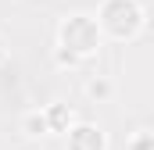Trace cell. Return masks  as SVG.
Here are the masks:
<instances>
[{
	"mask_svg": "<svg viewBox=\"0 0 154 150\" xmlns=\"http://www.w3.org/2000/svg\"><path fill=\"white\" fill-rule=\"evenodd\" d=\"M22 132H25V136H47L50 129H47L43 111H29V114H25V118H22Z\"/></svg>",
	"mask_w": 154,
	"mask_h": 150,
	"instance_id": "cell-5",
	"label": "cell"
},
{
	"mask_svg": "<svg viewBox=\"0 0 154 150\" xmlns=\"http://www.w3.org/2000/svg\"><path fill=\"white\" fill-rule=\"evenodd\" d=\"M57 46L68 50L79 61H86V57L97 54V46H100V29H97V22H93L90 14H68V18L61 22V29H57Z\"/></svg>",
	"mask_w": 154,
	"mask_h": 150,
	"instance_id": "cell-2",
	"label": "cell"
},
{
	"mask_svg": "<svg viewBox=\"0 0 154 150\" xmlns=\"http://www.w3.org/2000/svg\"><path fill=\"white\" fill-rule=\"evenodd\" d=\"M54 61H57L61 68H79V64H82L79 57H72V54H68V50H61V46H54Z\"/></svg>",
	"mask_w": 154,
	"mask_h": 150,
	"instance_id": "cell-7",
	"label": "cell"
},
{
	"mask_svg": "<svg viewBox=\"0 0 154 150\" xmlns=\"http://www.w3.org/2000/svg\"><path fill=\"white\" fill-rule=\"evenodd\" d=\"M68 150H108V140L97 125L79 122V125L68 129Z\"/></svg>",
	"mask_w": 154,
	"mask_h": 150,
	"instance_id": "cell-3",
	"label": "cell"
},
{
	"mask_svg": "<svg viewBox=\"0 0 154 150\" xmlns=\"http://www.w3.org/2000/svg\"><path fill=\"white\" fill-rule=\"evenodd\" d=\"M43 118H47V129H50V132H68L75 114H72L68 104H47V107H43Z\"/></svg>",
	"mask_w": 154,
	"mask_h": 150,
	"instance_id": "cell-4",
	"label": "cell"
},
{
	"mask_svg": "<svg viewBox=\"0 0 154 150\" xmlns=\"http://www.w3.org/2000/svg\"><path fill=\"white\" fill-rule=\"evenodd\" d=\"M129 150H154V136L147 132V129H143V132H140V136L129 143Z\"/></svg>",
	"mask_w": 154,
	"mask_h": 150,
	"instance_id": "cell-8",
	"label": "cell"
},
{
	"mask_svg": "<svg viewBox=\"0 0 154 150\" xmlns=\"http://www.w3.org/2000/svg\"><path fill=\"white\" fill-rule=\"evenodd\" d=\"M143 0H104L100 4V14L93 18L100 32L115 39H129L143 29Z\"/></svg>",
	"mask_w": 154,
	"mask_h": 150,
	"instance_id": "cell-1",
	"label": "cell"
},
{
	"mask_svg": "<svg viewBox=\"0 0 154 150\" xmlns=\"http://www.w3.org/2000/svg\"><path fill=\"white\" fill-rule=\"evenodd\" d=\"M111 89H115V86H111V79H100V75L86 82V97H90V100H108V97H111Z\"/></svg>",
	"mask_w": 154,
	"mask_h": 150,
	"instance_id": "cell-6",
	"label": "cell"
},
{
	"mask_svg": "<svg viewBox=\"0 0 154 150\" xmlns=\"http://www.w3.org/2000/svg\"><path fill=\"white\" fill-rule=\"evenodd\" d=\"M7 61V46H4V39H0V64Z\"/></svg>",
	"mask_w": 154,
	"mask_h": 150,
	"instance_id": "cell-9",
	"label": "cell"
}]
</instances>
